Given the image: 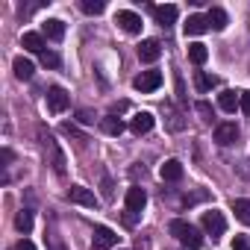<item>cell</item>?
<instances>
[{
  "label": "cell",
  "instance_id": "obj_20",
  "mask_svg": "<svg viewBox=\"0 0 250 250\" xmlns=\"http://www.w3.org/2000/svg\"><path fill=\"white\" fill-rule=\"evenodd\" d=\"M12 68H15V77H18V80H33V74H36L33 62H30V59H24V56H18V59L12 62Z\"/></svg>",
  "mask_w": 250,
  "mask_h": 250
},
{
  "label": "cell",
  "instance_id": "obj_33",
  "mask_svg": "<svg viewBox=\"0 0 250 250\" xmlns=\"http://www.w3.org/2000/svg\"><path fill=\"white\" fill-rule=\"evenodd\" d=\"M47 250H65V244H62L56 235H50V247H47Z\"/></svg>",
  "mask_w": 250,
  "mask_h": 250
},
{
  "label": "cell",
  "instance_id": "obj_6",
  "mask_svg": "<svg viewBox=\"0 0 250 250\" xmlns=\"http://www.w3.org/2000/svg\"><path fill=\"white\" fill-rule=\"evenodd\" d=\"M133 85H136V91L150 94V91H156V88L162 85V74H159V71H142V74L133 80Z\"/></svg>",
  "mask_w": 250,
  "mask_h": 250
},
{
  "label": "cell",
  "instance_id": "obj_36",
  "mask_svg": "<svg viewBox=\"0 0 250 250\" xmlns=\"http://www.w3.org/2000/svg\"><path fill=\"white\" fill-rule=\"evenodd\" d=\"M3 162H6V165L12 162V150H9V147H3Z\"/></svg>",
  "mask_w": 250,
  "mask_h": 250
},
{
  "label": "cell",
  "instance_id": "obj_35",
  "mask_svg": "<svg viewBox=\"0 0 250 250\" xmlns=\"http://www.w3.org/2000/svg\"><path fill=\"white\" fill-rule=\"evenodd\" d=\"M103 197H112V183H109V177H103Z\"/></svg>",
  "mask_w": 250,
  "mask_h": 250
},
{
  "label": "cell",
  "instance_id": "obj_9",
  "mask_svg": "<svg viewBox=\"0 0 250 250\" xmlns=\"http://www.w3.org/2000/svg\"><path fill=\"white\" fill-rule=\"evenodd\" d=\"M68 200H71V203H80V206H88V209H94V206H97L94 191H91V188H85V186H71V188H68Z\"/></svg>",
  "mask_w": 250,
  "mask_h": 250
},
{
  "label": "cell",
  "instance_id": "obj_25",
  "mask_svg": "<svg viewBox=\"0 0 250 250\" xmlns=\"http://www.w3.org/2000/svg\"><path fill=\"white\" fill-rule=\"evenodd\" d=\"M80 9L85 15H100L106 9V3H103V0H80Z\"/></svg>",
  "mask_w": 250,
  "mask_h": 250
},
{
  "label": "cell",
  "instance_id": "obj_16",
  "mask_svg": "<svg viewBox=\"0 0 250 250\" xmlns=\"http://www.w3.org/2000/svg\"><path fill=\"white\" fill-rule=\"evenodd\" d=\"M153 15H156V21L162 24V27H171L174 21H177V6L174 3H165V6H153Z\"/></svg>",
  "mask_w": 250,
  "mask_h": 250
},
{
  "label": "cell",
  "instance_id": "obj_29",
  "mask_svg": "<svg viewBox=\"0 0 250 250\" xmlns=\"http://www.w3.org/2000/svg\"><path fill=\"white\" fill-rule=\"evenodd\" d=\"M238 109L244 115H250V91H241V100H238Z\"/></svg>",
  "mask_w": 250,
  "mask_h": 250
},
{
  "label": "cell",
  "instance_id": "obj_19",
  "mask_svg": "<svg viewBox=\"0 0 250 250\" xmlns=\"http://www.w3.org/2000/svg\"><path fill=\"white\" fill-rule=\"evenodd\" d=\"M100 127H103V133H109V136H121L124 130H127V124H124L121 118H115V115H106V118H100Z\"/></svg>",
  "mask_w": 250,
  "mask_h": 250
},
{
  "label": "cell",
  "instance_id": "obj_32",
  "mask_svg": "<svg viewBox=\"0 0 250 250\" xmlns=\"http://www.w3.org/2000/svg\"><path fill=\"white\" fill-rule=\"evenodd\" d=\"M15 250H36V244H33L30 238H21V241L15 244Z\"/></svg>",
  "mask_w": 250,
  "mask_h": 250
},
{
  "label": "cell",
  "instance_id": "obj_28",
  "mask_svg": "<svg viewBox=\"0 0 250 250\" xmlns=\"http://www.w3.org/2000/svg\"><path fill=\"white\" fill-rule=\"evenodd\" d=\"M206 197H209V191H191V194L183 197V206H194V203H200V200H206Z\"/></svg>",
  "mask_w": 250,
  "mask_h": 250
},
{
  "label": "cell",
  "instance_id": "obj_31",
  "mask_svg": "<svg viewBox=\"0 0 250 250\" xmlns=\"http://www.w3.org/2000/svg\"><path fill=\"white\" fill-rule=\"evenodd\" d=\"M197 112L203 115V121H212V109H209V103H197Z\"/></svg>",
  "mask_w": 250,
  "mask_h": 250
},
{
  "label": "cell",
  "instance_id": "obj_34",
  "mask_svg": "<svg viewBox=\"0 0 250 250\" xmlns=\"http://www.w3.org/2000/svg\"><path fill=\"white\" fill-rule=\"evenodd\" d=\"M80 124H94V118H91V112H85V109H83V112H80Z\"/></svg>",
  "mask_w": 250,
  "mask_h": 250
},
{
  "label": "cell",
  "instance_id": "obj_7",
  "mask_svg": "<svg viewBox=\"0 0 250 250\" xmlns=\"http://www.w3.org/2000/svg\"><path fill=\"white\" fill-rule=\"evenodd\" d=\"M68 103H71V94H68L62 85H53V88H47V109H50L53 115L65 112V109H68Z\"/></svg>",
  "mask_w": 250,
  "mask_h": 250
},
{
  "label": "cell",
  "instance_id": "obj_5",
  "mask_svg": "<svg viewBox=\"0 0 250 250\" xmlns=\"http://www.w3.org/2000/svg\"><path fill=\"white\" fill-rule=\"evenodd\" d=\"M115 24L124 30V33H130V36H136V33H142V15H136V12H130V9H121L118 15H115Z\"/></svg>",
  "mask_w": 250,
  "mask_h": 250
},
{
  "label": "cell",
  "instance_id": "obj_30",
  "mask_svg": "<svg viewBox=\"0 0 250 250\" xmlns=\"http://www.w3.org/2000/svg\"><path fill=\"white\" fill-rule=\"evenodd\" d=\"M232 250H250V241H247V235H235V241H232Z\"/></svg>",
  "mask_w": 250,
  "mask_h": 250
},
{
  "label": "cell",
  "instance_id": "obj_1",
  "mask_svg": "<svg viewBox=\"0 0 250 250\" xmlns=\"http://www.w3.org/2000/svg\"><path fill=\"white\" fill-rule=\"evenodd\" d=\"M39 145H42V150H44V159H47V165L62 177L65 174V165H68V159H65V153H62V147H59V142L50 136V133H44V130H39Z\"/></svg>",
  "mask_w": 250,
  "mask_h": 250
},
{
  "label": "cell",
  "instance_id": "obj_12",
  "mask_svg": "<svg viewBox=\"0 0 250 250\" xmlns=\"http://www.w3.org/2000/svg\"><path fill=\"white\" fill-rule=\"evenodd\" d=\"M162 56V44L156 42V39H145L142 44H139V59L142 62H156Z\"/></svg>",
  "mask_w": 250,
  "mask_h": 250
},
{
  "label": "cell",
  "instance_id": "obj_21",
  "mask_svg": "<svg viewBox=\"0 0 250 250\" xmlns=\"http://www.w3.org/2000/svg\"><path fill=\"white\" fill-rule=\"evenodd\" d=\"M206 21H209V27H212V30H218V33H221V30H227V12H224V9H218V6H212V9H209Z\"/></svg>",
  "mask_w": 250,
  "mask_h": 250
},
{
  "label": "cell",
  "instance_id": "obj_2",
  "mask_svg": "<svg viewBox=\"0 0 250 250\" xmlns=\"http://www.w3.org/2000/svg\"><path fill=\"white\" fill-rule=\"evenodd\" d=\"M168 229H171V235H177L188 250H197V247H203V235H200V229L197 227H191L188 221H180V218H174L171 224H168Z\"/></svg>",
  "mask_w": 250,
  "mask_h": 250
},
{
  "label": "cell",
  "instance_id": "obj_4",
  "mask_svg": "<svg viewBox=\"0 0 250 250\" xmlns=\"http://www.w3.org/2000/svg\"><path fill=\"white\" fill-rule=\"evenodd\" d=\"M118 244V232L109 229V227H94V235H91V250H112Z\"/></svg>",
  "mask_w": 250,
  "mask_h": 250
},
{
  "label": "cell",
  "instance_id": "obj_14",
  "mask_svg": "<svg viewBox=\"0 0 250 250\" xmlns=\"http://www.w3.org/2000/svg\"><path fill=\"white\" fill-rule=\"evenodd\" d=\"M42 36H47L50 42H62V36H65V24H62L59 18H47V21L42 24Z\"/></svg>",
  "mask_w": 250,
  "mask_h": 250
},
{
  "label": "cell",
  "instance_id": "obj_13",
  "mask_svg": "<svg viewBox=\"0 0 250 250\" xmlns=\"http://www.w3.org/2000/svg\"><path fill=\"white\" fill-rule=\"evenodd\" d=\"M159 174H162L165 183H180V180H183V162H180V159H168V162L159 168Z\"/></svg>",
  "mask_w": 250,
  "mask_h": 250
},
{
  "label": "cell",
  "instance_id": "obj_26",
  "mask_svg": "<svg viewBox=\"0 0 250 250\" xmlns=\"http://www.w3.org/2000/svg\"><path fill=\"white\" fill-rule=\"evenodd\" d=\"M215 85H218V77L197 71V88H200V91H209V88H215Z\"/></svg>",
  "mask_w": 250,
  "mask_h": 250
},
{
  "label": "cell",
  "instance_id": "obj_15",
  "mask_svg": "<svg viewBox=\"0 0 250 250\" xmlns=\"http://www.w3.org/2000/svg\"><path fill=\"white\" fill-rule=\"evenodd\" d=\"M21 47H27L30 53H39V56H42L47 44H44V36H42V33H24V36H21Z\"/></svg>",
  "mask_w": 250,
  "mask_h": 250
},
{
  "label": "cell",
  "instance_id": "obj_23",
  "mask_svg": "<svg viewBox=\"0 0 250 250\" xmlns=\"http://www.w3.org/2000/svg\"><path fill=\"white\" fill-rule=\"evenodd\" d=\"M188 59H191L194 65H203V62L209 59V50H206V44H200V42L188 44Z\"/></svg>",
  "mask_w": 250,
  "mask_h": 250
},
{
  "label": "cell",
  "instance_id": "obj_18",
  "mask_svg": "<svg viewBox=\"0 0 250 250\" xmlns=\"http://www.w3.org/2000/svg\"><path fill=\"white\" fill-rule=\"evenodd\" d=\"M238 100H241V94H235L232 88H224V91L218 94V106H221L224 112H235V109H238Z\"/></svg>",
  "mask_w": 250,
  "mask_h": 250
},
{
  "label": "cell",
  "instance_id": "obj_11",
  "mask_svg": "<svg viewBox=\"0 0 250 250\" xmlns=\"http://www.w3.org/2000/svg\"><path fill=\"white\" fill-rule=\"evenodd\" d=\"M153 124H156V118H153L150 112H139V115L130 121V130H133V136H145V133L153 130Z\"/></svg>",
  "mask_w": 250,
  "mask_h": 250
},
{
  "label": "cell",
  "instance_id": "obj_10",
  "mask_svg": "<svg viewBox=\"0 0 250 250\" xmlns=\"http://www.w3.org/2000/svg\"><path fill=\"white\" fill-rule=\"evenodd\" d=\"M215 142L221 147L235 145L238 142V127H235V124H218V127H215Z\"/></svg>",
  "mask_w": 250,
  "mask_h": 250
},
{
  "label": "cell",
  "instance_id": "obj_24",
  "mask_svg": "<svg viewBox=\"0 0 250 250\" xmlns=\"http://www.w3.org/2000/svg\"><path fill=\"white\" fill-rule=\"evenodd\" d=\"M15 227H18V232L27 235V232L33 229V212H30V209H21V212L15 215Z\"/></svg>",
  "mask_w": 250,
  "mask_h": 250
},
{
  "label": "cell",
  "instance_id": "obj_27",
  "mask_svg": "<svg viewBox=\"0 0 250 250\" xmlns=\"http://www.w3.org/2000/svg\"><path fill=\"white\" fill-rule=\"evenodd\" d=\"M42 65H44V68H59V65H62V59H59V53L44 50V53H42Z\"/></svg>",
  "mask_w": 250,
  "mask_h": 250
},
{
  "label": "cell",
  "instance_id": "obj_8",
  "mask_svg": "<svg viewBox=\"0 0 250 250\" xmlns=\"http://www.w3.org/2000/svg\"><path fill=\"white\" fill-rule=\"evenodd\" d=\"M203 229L212 235V238H221L224 232H227V221H224V215L221 212H203Z\"/></svg>",
  "mask_w": 250,
  "mask_h": 250
},
{
  "label": "cell",
  "instance_id": "obj_3",
  "mask_svg": "<svg viewBox=\"0 0 250 250\" xmlns=\"http://www.w3.org/2000/svg\"><path fill=\"white\" fill-rule=\"evenodd\" d=\"M124 203H127V212H130V215H127V221L133 224V221H136V215L147 206V191H145L142 186H133V188H127V200H124Z\"/></svg>",
  "mask_w": 250,
  "mask_h": 250
},
{
  "label": "cell",
  "instance_id": "obj_22",
  "mask_svg": "<svg viewBox=\"0 0 250 250\" xmlns=\"http://www.w3.org/2000/svg\"><path fill=\"white\" fill-rule=\"evenodd\" d=\"M232 212H235V218H238L241 224H247V227H250V200L235 197V200H232Z\"/></svg>",
  "mask_w": 250,
  "mask_h": 250
},
{
  "label": "cell",
  "instance_id": "obj_17",
  "mask_svg": "<svg viewBox=\"0 0 250 250\" xmlns=\"http://www.w3.org/2000/svg\"><path fill=\"white\" fill-rule=\"evenodd\" d=\"M183 30H186V36H203L209 30V21L203 15H188V21L183 24Z\"/></svg>",
  "mask_w": 250,
  "mask_h": 250
}]
</instances>
